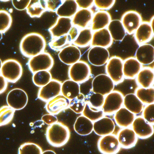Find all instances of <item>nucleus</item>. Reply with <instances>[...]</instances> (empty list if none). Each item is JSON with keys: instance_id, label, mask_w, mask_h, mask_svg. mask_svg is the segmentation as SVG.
<instances>
[{"instance_id": "obj_1", "label": "nucleus", "mask_w": 154, "mask_h": 154, "mask_svg": "<svg viewBox=\"0 0 154 154\" xmlns=\"http://www.w3.org/2000/svg\"><path fill=\"white\" fill-rule=\"evenodd\" d=\"M46 47L44 37L37 32L26 34L22 38L20 44L21 53L24 57L29 58L44 52Z\"/></svg>"}, {"instance_id": "obj_2", "label": "nucleus", "mask_w": 154, "mask_h": 154, "mask_svg": "<svg viewBox=\"0 0 154 154\" xmlns=\"http://www.w3.org/2000/svg\"><path fill=\"white\" fill-rule=\"evenodd\" d=\"M46 137L51 146L61 147L66 145L69 140L70 131L67 126L58 122L47 128Z\"/></svg>"}, {"instance_id": "obj_3", "label": "nucleus", "mask_w": 154, "mask_h": 154, "mask_svg": "<svg viewBox=\"0 0 154 154\" xmlns=\"http://www.w3.org/2000/svg\"><path fill=\"white\" fill-rule=\"evenodd\" d=\"M0 72L7 82L15 83L22 75L23 68L16 60L8 59L2 62Z\"/></svg>"}, {"instance_id": "obj_4", "label": "nucleus", "mask_w": 154, "mask_h": 154, "mask_svg": "<svg viewBox=\"0 0 154 154\" xmlns=\"http://www.w3.org/2000/svg\"><path fill=\"white\" fill-rule=\"evenodd\" d=\"M54 65V60L49 53L43 52L30 58L28 61L30 71L33 74L38 71L50 70Z\"/></svg>"}, {"instance_id": "obj_5", "label": "nucleus", "mask_w": 154, "mask_h": 154, "mask_svg": "<svg viewBox=\"0 0 154 154\" xmlns=\"http://www.w3.org/2000/svg\"><path fill=\"white\" fill-rule=\"evenodd\" d=\"M68 75L71 80L79 84L83 83L89 79L91 69L87 63L79 61L70 67Z\"/></svg>"}, {"instance_id": "obj_6", "label": "nucleus", "mask_w": 154, "mask_h": 154, "mask_svg": "<svg viewBox=\"0 0 154 154\" xmlns=\"http://www.w3.org/2000/svg\"><path fill=\"white\" fill-rule=\"evenodd\" d=\"M115 84L106 74H99L94 77L91 82V91L106 96L114 90Z\"/></svg>"}, {"instance_id": "obj_7", "label": "nucleus", "mask_w": 154, "mask_h": 154, "mask_svg": "<svg viewBox=\"0 0 154 154\" xmlns=\"http://www.w3.org/2000/svg\"><path fill=\"white\" fill-rule=\"evenodd\" d=\"M124 96L118 91H113L106 96L101 107L104 114L111 115L119 110L123 105Z\"/></svg>"}, {"instance_id": "obj_8", "label": "nucleus", "mask_w": 154, "mask_h": 154, "mask_svg": "<svg viewBox=\"0 0 154 154\" xmlns=\"http://www.w3.org/2000/svg\"><path fill=\"white\" fill-rule=\"evenodd\" d=\"M7 105L14 110L23 109L28 102V96L24 90L19 88L13 89L6 97Z\"/></svg>"}, {"instance_id": "obj_9", "label": "nucleus", "mask_w": 154, "mask_h": 154, "mask_svg": "<svg viewBox=\"0 0 154 154\" xmlns=\"http://www.w3.org/2000/svg\"><path fill=\"white\" fill-rule=\"evenodd\" d=\"M106 75L114 82L115 84H118L124 80L123 61L118 57H112L109 58L105 67Z\"/></svg>"}, {"instance_id": "obj_10", "label": "nucleus", "mask_w": 154, "mask_h": 154, "mask_svg": "<svg viewBox=\"0 0 154 154\" xmlns=\"http://www.w3.org/2000/svg\"><path fill=\"white\" fill-rule=\"evenodd\" d=\"M97 146L102 154H117L121 149L117 136L113 134L101 137L98 141Z\"/></svg>"}, {"instance_id": "obj_11", "label": "nucleus", "mask_w": 154, "mask_h": 154, "mask_svg": "<svg viewBox=\"0 0 154 154\" xmlns=\"http://www.w3.org/2000/svg\"><path fill=\"white\" fill-rule=\"evenodd\" d=\"M88 60L92 66H102L107 64L110 58L107 49L99 47H92L88 53Z\"/></svg>"}, {"instance_id": "obj_12", "label": "nucleus", "mask_w": 154, "mask_h": 154, "mask_svg": "<svg viewBox=\"0 0 154 154\" xmlns=\"http://www.w3.org/2000/svg\"><path fill=\"white\" fill-rule=\"evenodd\" d=\"M61 83L58 80L52 79L49 83L40 88L38 93L39 99L47 102L61 94Z\"/></svg>"}, {"instance_id": "obj_13", "label": "nucleus", "mask_w": 154, "mask_h": 154, "mask_svg": "<svg viewBox=\"0 0 154 154\" xmlns=\"http://www.w3.org/2000/svg\"><path fill=\"white\" fill-rule=\"evenodd\" d=\"M121 23L126 32L129 34L134 33L143 22L141 14L135 11H129L124 14Z\"/></svg>"}, {"instance_id": "obj_14", "label": "nucleus", "mask_w": 154, "mask_h": 154, "mask_svg": "<svg viewBox=\"0 0 154 154\" xmlns=\"http://www.w3.org/2000/svg\"><path fill=\"white\" fill-rule=\"evenodd\" d=\"M132 127L137 137L140 139H147L153 135V125L146 121L143 117L135 118Z\"/></svg>"}, {"instance_id": "obj_15", "label": "nucleus", "mask_w": 154, "mask_h": 154, "mask_svg": "<svg viewBox=\"0 0 154 154\" xmlns=\"http://www.w3.org/2000/svg\"><path fill=\"white\" fill-rule=\"evenodd\" d=\"M71 18L58 17L56 22L50 27L49 31L52 38L67 35L72 26Z\"/></svg>"}, {"instance_id": "obj_16", "label": "nucleus", "mask_w": 154, "mask_h": 154, "mask_svg": "<svg viewBox=\"0 0 154 154\" xmlns=\"http://www.w3.org/2000/svg\"><path fill=\"white\" fill-rule=\"evenodd\" d=\"M58 56L61 62L65 65L71 66L80 61L81 53L78 47L70 45L60 51Z\"/></svg>"}, {"instance_id": "obj_17", "label": "nucleus", "mask_w": 154, "mask_h": 154, "mask_svg": "<svg viewBox=\"0 0 154 154\" xmlns=\"http://www.w3.org/2000/svg\"><path fill=\"white\" fill-rule=\"evenodd\" d=\"M118 140L121 148L128 149L135 146L138 141V137L132 128H122L118 132Z\"/></svg>"}, {"instance_id": "obj_18", "label": "nucleus", "mask_w": 154, "mask_h": 154, "mask_svg": "<svg viewBox=\"0 0 154 154\" xmlns=\"http://www.w3.org/2000/svg\"><path fill=\"white\" fill-rule=\"evenodd\" d=\"M115 129V124L112 119L103 117L93 122V131L100 137L113 134Z\"/></svg>"}, {"instance_id": "obj_19", "label": "nucleus", "mask_w": 154, "mask_h": 154, "mask_svg": "<svg viewBox=\"0 0 154 154\" xmlns=\"http://www.w3.org/2000/svg\"><path fill=\"white\" fill-rule=\"evenodd\" d=\"M70 100L61 94L47 101L45 109L49 114L57 115L69 107Z\"/></svg>"}, {"instance_id": "obj_20", "label": "nucleus", "mask_w": 154, "mask_h": 154, "mask_svg": "<svg viewBox=\"0 0 154 154\" xmlns=\"http://www.w3.org/2000/svg\"><path fill=\"white\" fill-rule=\"evenodd\" d=\"M135 58L141 65H150L154 61V48L150 44H142L137 50Z\"/></svg>"}, {"instance_id": "obj_21", "label": "nucleus", "mask_w": 154, "mask_h": 154, "mask_svg": "<svg viewBox=\"0 0 154 154\" xmlns=\"http://www.w3.org/2000/svg\"><path fill=\"white\" fill-rule=\"evenodd\" d=\"M113 39L107 28L94 31L93 33L91 45L92 47L108 48L113 43Z\"/></svg>"}, {"instance_id": "obj_22", "label": "nucleus", "mask_w": 154, "mask_h": 154, "mask_svg": "<svg viewBox=\"0 0 154 154\" xmlns=\"http://www.w3.org/2000/svg\"><path fill=\"white\" fill-rule=\"evenodd\" d=\"M93 11L90 9H80L71 18L72 25L80 29H85L91 22Z\"/></svg>"}, {"instance_id": "obj_23", "label": "nucleus", "mask_w": 154, "mask_h": 154, "mask_svg": "<svg viewBox=\"0 0 154 154\" xmlns=\"http://www.w3.org/2000/svg\"><path fill=\"white\" fill-rule=\"evenodd\" d=\"M135 38L139 44H145L152 40L153 37L154 30L150 23L142 22L135 32Z\"/></svg>"}, {"instance_id": "obj_24", "label": "nucleus", "mask_w": 154, "mask_h": 154, "mask_svg": "<svg viewBox=\"0 0 154 154\" xmlns=\"http://www.w3.org/2000/svg\"><path fill=\"white\" fill-rule=\"evenodd\" d=\"M135 115L125 107H121L115 113V123L122 128L130 127L135 118Z\"/></svg>"}, {"instance_id": "obj_25", "label": "nucleus", "mask_w": 154, "mask_h": 154, "mask_svg": "<svg viewBox=\"0 0 154 154\" xmlns=\"http://www.w3.org/2000/svg\"><path fill=\"white\" fill-rule=\"evenodd\" d=\"M110 14L106 11H99L93 14L91 20V29L96 31L106 28L111 20Z\"/></svg>"}, {"instance_id": "obj_26", "label": "nucleus", "mask_w": 154, "mask_h": 154, "mask_svg": "<svg viewBox=\"0 0 154 154\" xmlns=\"http://www.w3.org/2000/svg\"><path fill=\"white\" fill-rule=\"evenodd\" d=\"M141 69L142 65L135 58H129L123 62V73L126 79H134Z\"/></svg>"}, {"instance_id": "obj_27", "label": "nucleus", "mask_w": 154, "mask_h": 154, "mask_svg": "<svg viewBox=\"0 0 154 154\" xmlns=\"http://www.w3.org/2000/svg\"><path fill=\"white\" fill-rule=\"evenodd\" d=\"M123 105L126 109L135 115H138L143 112L144 106L139 100L135 94L129 93L124 97Z\"/></svg>"}, {"instance_id": "obj_28", "label": "nucleus", "mask_w": 154, "mask_h": 154, "mask_svg": "<svg viewBox=\"0 0 154 154\" xmlns=\"http://www.w3.org/2000/svg\"><path fill=\"white\" fill-rule=\"evenodd\" d=\"M74 129L80 135H89L93 132V122L83 115L79 116L74 123Z\"/></svg>"}, {"instance_id": "obj_29", "label": "nucleus", "mask_w": 154, "mask_h": 154, "mask_svg": "<svg viewBox=\"0 0 154 154\" xmlns=\"http://www.w3.org/2000/svg\"><path fill=\"white\" fill-rule=\"evenodd\" d=\"M80 92V85L76 82L67 80L61 83V94L69 100L76 98Z\"/></svg>"}, {"instance_id": "obj_30", "label": "nucleus", "mask_w": 154, "mask_h": 154, "mask_svg": "<svg viewBox=\"0 0 154 154\" xmlns=\"http://www.w3.org/2000/svg\"><path fill=\"white\" fill-rule=\"evenodd\" d=\"M107 29L112 39L115 41H122L126 35V32L120 20H111Z\"/></svg>"}, {"instance_id": "obj_31", "label": "nucleus", "mask_w": 154, "mask_h": 154, "mask_svg": "<svg viewBox=\"0 0 154 154\" xmlns=\"http://www.w3.org/2000/svg\"><path fill=\"white\" fill-rule=\"evenodd\" d=\"M78 9L75 0H63V2L55 13L58 17L71 18Z\"/></svg>"}, {"instance_id": "obj_32", "label": "nucleus", "mask_w": 154, "mask_h": 154, "mask_svg": "<svg viewBox=\"0 0 154 154\" xmlns=\"http://www.w3.org/2000/svg\"><path fill=\"white\" fill-rule=\"evenodd\" d=\"M154 73L152 69L145 68L140 70L137 76V83L142 88L152 87L154 83Z\"/></svg>"}, {"instance_id": "obj_33", "label": "nucleus", "mask_w": 154, "mask_h": 154, "mask_svg": "<svg viewBox=\"0 0 154 154\" xmlns=\"http://www.w3.org/2000/svg\"><path fill=\"white\" fill-rule=\"evenodd\" d=\"M26 10L31 18H39L47 11L43 0H30Z\"/></svg>"}, {"instance_id": "obj_34", "label": "nucleus", "mask_w": 154, "mask_h": 154, "mask_svg": "<svg viewBox=\"0 0 154 154\" xmlns=\"http://www.w3.org/2000/svg\"><path fill=\"white\" fill-rule=\"evenodd\" d=\"M92 36L93 32L91 29L86 28L82 29L72 43L77 47L86 48L91 44Z\"/></svg>"}, {"instance_id": "obj_35", "label": "nucleus", "mask_w": 154, "mask_h": 154, "mask_svg": "<svg viewBox=\"0 0 154 154\" xmlns=\"http://www.w3.org/2000/svg\"><path fill=\"white\" fill-rule=\"evenodd\" d=\"M136 96L143 104L150 105L154 102V88H140L136 91Z\"/></svg>"}, {"instance_id": "obj_36", "label": "nucleus", "mask_w": 154, "mask_h": 154, "mask_svg": "<svg viewBox=\"0 0 154 154\" xmlns=\"http://www.w3.org/2000/svg\"><path fill=\"white\" fill-rule=\"evenodd\" d=\"M82 115L94 122L104 116V112L100 108L92 107L89 102H86Z\"/></svg>"}, {"instance_id": "obj_37", "label": "nucleus", "mask_w": 154, "mask_h": 154, "mask_svg": "<svg viewBox=\"0 0 154 154\" xmlns=\"http://www.w3.org/2000/svg\"><path fill=\"white\" fill-rule=\"evenodd\" d=\"M52 79L50 72L48 70H42L33 73V82L37 87L41 88L49 83Z\"/></svg>"}, {"instance_id": "obj_38", "label": "nucleus", "mask_w": 154, "mask_h": 154, "mask_svg": "<svg viewBox=\"0 0 154 154\" xmlns=\"http://www.w3.org/2000/svg\"><path fill=\"white\" fill-rule=\"evenodd\" d=\"M71 43L67 34L62 37L52 38L49 45L51 49L60 51L67 46L71 45Z\"/></svg>"}, {"instance_id": "obj_39", "label": "nucleus", "mask_w": 154, "mask_h": 154, "mask_svg": "<svg viewBox=\"0 0 154 154\" xmlns=\"http://www.w3.org/2000/svg\"><path fill=\"white\" fill-rule=\"evenodd\" d=\"M15 110L8 106L0 108V127L10 124L14 116Z\"/></svg>"}, {"instance_id": "obj_40", "label": "nucleus", "mask_w": 154, "mask_h": 154, "mask_svg": "<svg viewBox=\"0 0 154 154\" xmlns=\"http://www.w3.org/2000/svg\"><path fill=\"white\" fill-rule=\"evenodd\" d=\"M42 149L37 144L26 143L21 145L18 150V154H42Z\"/></svg>"}, {"instance_id": "obj_41", "label": "nucleus", "mask_w": 154, "mask_h": 154, "mask_svg": "<svg viewBox=\"0 0 154 154\" xmlns=\"http://www.w3.org/2000/svg\"><path fill=\"white\" fill-rule=\"evenodd\" d=\"M12 22L11 16L8 12L4 10L0 11V32L5 33L9 30Z\"/></svg>"}, {"instance_id": "obj_42", "label": "nucleus", "mask_w": 154, "mask_h": 154, "mask_svg": "<svg viewBox=\"0 0 154 154\" xmlns=\"http://www.w3.org/2000/svg\"><path fill=\"white\" fill-rule=\"evenodd\" d=\"M105 96L97 93H91L89 97V103L92 107L101 108L104 103Z\"/></svg>"}, {"instance_id": "obj_43", "label": "nucleus", "mask_w": 154, "mask_h": 154, "mask_svg": "<svg viewBox=\"0 0 154 154\" xmlns=\"http://www.w3.org/2000/svg\"><path fill=\"white\" fill-rule=\"evenodd\" d=\"M85 100H80L76 98L70 100L69 107L76 114H82L85 106Z\"/></svg>"}, {"instance_id": "obj_44", "label": "nucleus", "mask_w": 154, "mask_h": 154, "mask_svg": "<svg viewBox=\"0 0 154 154\" xmlns=\"http://www.w3.org/2000/svg\"><path fill=\"white\" fill-rule=\"evenodd\" d=\"M154 104L147 105L144 108L143 111V117L146 121L153 125L154 124Z\"/></svg>"}, {"instance_id": "obj_45", "label": "nucleus", "mask_w": 154, "mask_h": 154, "mask_svg": "<svg viewBox=\"0 0 154 154\" xmlns=\"http://www.w3.org/2000/svg\"><path fill=\"white\" fill-rule=\"evenodd\" d=\"M116 0H94V4L96 7L101 11H106L112 8Z\"/></svg>"}, {"instance_id": "obj_46", "label": "nucleus", "mask_w": 154, "mask_h": 154, "mask_svg": "<svg viewBox=\"0 0 154 154\" xmlns=\"http://www.w3.org/2000/svg\"><path fill=\"white\" fill-rule=\"evenodd\" d=\"M63 0H43L47 11L55 12L61 5Z\"/></svg>"}, {"instance_id": "obj_47", "label": "nucleus", "mask_w": 154, "mask_h": 154, "mask_svg": "<svg viewBox=\"0 0 154 154\" xmlns=\"http://www.w3.org/2000/svg\"><path fill=\"white\" fill-rule=\"evenodd\" d=\"M30 0H11L13 6L18 11L26 10Z\"/></svg>"}, {"instance_id": "obj_48", "label": "nucleus", "mask_w": 154, "mask_h": 154, "mask_svg": "<svg viewBox=\"0 0 154 154\" xmlns=\"http://www.w3.org/2000/svg\"><path fill=\"white\" fill-rule=\"evenodd\" d=\"M41 120L43 123L49 126L58 122V118L55 115L50 114H45L42 116Z\"/></svg>"}, {"instance_id": "obj_49", "label": "nucleus", "mask_w": 154, "mask_h": 154, "mask_svg": "<svg viewBox=\"0 0 154 154\" xmlns=\"http://www.w3.org/2000/svg\"><path fill=\"white\" fill-rule=\"evenodd\" d=\"M80 9H90L94 5V0H75Z\"/></svg>"}, {"instance_id": "obj_50", "label": "nucleus", "mask_w": 154, "mask_h": 154, "mask_svg": "<svg viewBox=\"0 0 154 154\" xmlns=\"http://www.w3.org/2000/svg\"><path fill=\"white\" fill-rule=\"evenodd\" d=\"M80 31L79 30L78 28L76 26H72L70 31L68 34L69 39L70 41L72 43L73 41L77 37Z\"/></svg>"}, {"instance_id": "obj_51", "label": "nucleus", "mask_w": 154, "mask_h": 154, "mask_svg": "<svg viewBox=\"0 0 154 154\" xmlns=\"http://www.w3.org/2000/svg\"><path fill=\"white\" fill-rule=\"evenodd\" d=\"M8 86L7 81L0 74V94L3 93Z\"/></svg>"}, {"instance_id": "obj_52", "label": "nucleus", "mask_w": 154, "mask_h": 154, "mask_svg": "<svg viewBox=\"0 0 154 154\" xmlns=\"http://www.w3.org/2000/svg\"><path fill=\"white\" fill-rule=\"evenodd\" d=\"M77 98L78 99L80 100H85V99H86V96L83 94L82 93H80L78 94L77 96Z\"/></svg>"}, {"instance_id": "obj_53", "label": "nucleus", "mask_w": 154, "mask_h": 154, "mask_svg": "<svg viewBox=\"0 0 154 154\" xmlns=\"http://www.w3.org/2000/svg\"><path fill=\"white\" fill-rule=\"evenodd\" d=\"M42 154H57L54 151L52 150H47V151H44L42 152Z\"/></svg>"}, {"instance_id": "obj_54", "label": "nucleus", "mask_w": 154, "mask_h": 154, "mask_svg": "<svg viewBox=\"0 0 154 154\" xmlns=\"http://www.w3.org/2000/svg\"><path fill=\"white\" fill-rule=\"evenodd\" d=\"M150 25H151V27H152V29L154 30L153 26H154V16L152 17V19H151L150 22Z\"/></svg>"}, {"instance_id": "obj_55", "label": "nucleus", "mask_w": 154, "mask_h": 154, "mask_svg": "<svg viewBox=\"0 0 154 154\" xmlns=\"http://www.w3.org/2000/svg\"><path fill=\"white\" fill-rule=\"evenodd\" d=\"M2 33L0 32V41L2 40Z\"/></svg>"}, {"instance_id": "obj_56", "label": "nucleus", "mask_w": 154, "mask_h": 154, "mask_svg": "<svg viewBox=\"0 0 154 154\" xmlns=\"http://www.w3.org/2000/svg\"><path fill=\"white\" fill-rule=\"evenodd\" d=\"M2 60L0 59V70H1V68H2Z\"/></svg>"}, {"instance_id": "obj_57", "label": "nucleus", "mask_w": 154, "mask_h": 154, "mask_svg": "<svg viewBox=\"0 0 154 154\" xmlns=\"http://www.w3.org/2000/svg\"><path fill=\"white\" fill-rule=\"evenodd\" d=\"M0 1H2V2H8V1H10V0H0Z\"/></svg>"}]
</instances>
